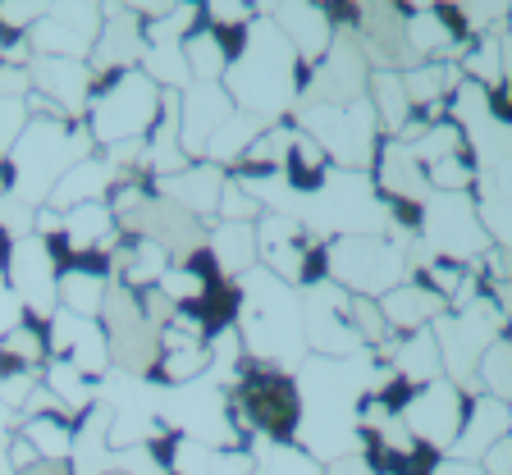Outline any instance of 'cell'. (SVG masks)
<instances>
[{
  "mask_svg": "<svg viewBox=\"0 0 512 475\" xmlns=\"http://www.w3.org/2000/svg\"><path fill=\"white\" fill-rule=\"evenodd\" d=\"M220 87L234 101L238 115L256 119L261 128L284 124V115H293V106H298V55L266 14L243 28V46L229 60Z\"/></svg>",
  "mask_w": 512,
  "mask_h": 475,
  "instance_id": "cell-1",
  "label": "cell"
},
{
  "mask_svg": "<svg viewBox=\"0 0 512 475\" xmlns=\"http://www.w3.org/2000/svg\"><path fill=\"white\" fill-rule=\"evenodd\" d=\"M92 156V133L78 124H51V119H28L19 142L5 156V174H10V192L23 197L28 206H46L51 188Z\"/></svg>",
  "mask_w": 512,
  "mask_h": 475,
  "instance_id": "cell-2",
  "label": "cell"
},
{
  "mask_svg": "<svg viewBox=\"0 0 512 475\" xmlns=\"http://www.w3.org/2000/svg\"><path fill=\"white\" fill-rule=\"evenodd\" d=\"M293 115H298L302 138L316 142L320 156L330 160V169L371 174L375 151H380V142H375L380 124H375L366 96L362 101H352V106H307V101H298Z\"/></svg>",
  "mask_w": 512,
  "mask_h": 475,
  "instance_id": "cell-3",
  "label": "cell"
},
{
  "mask_svg": "<svg viewBox=\"0 0 512 475\" xmlns=\"http://www.w3.org/2000/svg\"><path fill=\"white\" fill-rule=\"evenodd\" d=\"M302 402H298V384L284 370L256 366L238 380L234 398H229V421L234 430H256V439H288L298 430Z\"/></svg>",
  "mask_w": 512,
  "mask_h": 475,
  "instance_id": "cell-4",
  "label": "cell"
},
{
  "mask_svg": "<svg viewBox=\"0 0 512 475\" xmlns=\"http://www.w3.org/2000/svg\"><path fill=\"white\" fill-rule=\"evenodd\" d=\"M160 119V87L151 83L142 69H124L115 74V83L92 101V142H147V133Z\"/></svg>",
  "mask_w": 512,
  "mask_h": 475,
  "instance_id": "cell-5",
  "label": "cell"
},
{
  "mask_svg": "<svg viewBox=\"0 0 512 475\" xmlns=\"http://www.w3.org/2000/svg\"><path fill=\"white\" fill-rule=\"evenodd\" d=\"M325 279L352 297H384L403 279H412L403 247L389 238H334L325 252Z\"/></svg>",
  "mask_w": 512,
  "mask_h": 475,
  "instance_id": "cell-6",
  "label": "cell"
},
{
  "mask_svg": "<svg viewBox=\"0 0 512 475\" xmlns=\"http://www.w3.org/2000/svg\"><path fill=\"white\" fill-rule=\"evenodd\" d=\"M156 416H160V425H170V430H179L183 439H197V444H206V448H238L243 444V434H238L234 421H229V393H224L220 384H211L206 375L160 393Z\"/></svg>",
  "mask_w": 512,
  "mask_h": 475,
  "instance_id": "cell-7",
  "label": "cell"
},
{
  "mask_svg": "<svg viewBox=\"0 0 512 475\" xmlns=\"http://www.w3.org/2000/svg\"><path fill=\"white\" fill-rule=\"evenodd\" d=\"M421 238H426V252L435 261H453L467 265V270L490 247V238H485V229L476 220L471 192H430L421 201Z\"/></svg>",
  "mask_w": 512,
  "mask_h": 475,
  "instance_id": "cell-8",
  "label": "cell"
},
{
  "mask_svg": "<svg viewBox=\"0 0 512 475\" xmlns=\"http://www.w3.org/2000/svg\"><path fill=\"white\" fill-rule=\"evenodd\" d=\"M101 334H106L110 366H119V375L147 380V370L156 366V357H160V338H156V329L142 320L138 293H128L124 284L106 288V302H101Z\"/></svg>",
  "mask_w": 512,
  "mask_h": 475,
  "instance_id": "cell-9",
  "label": "cell"
},
{
  "mask_svg": "<svg viewBox=\"0 0 512 475\" xmlns=\"http://www.w3.org/2000/svg\"><path fill=\"white\" fill-rule=\"evenodd\" d=\"M366 78H371V64H366L352 23H334L330 51L316 60V74L298 92V101H307V106H352L366 96Z\"/></svg>",
  "mask_w": 512,
  "mask_h": 475,
  "instance_id": "cell-10",
  "label": "cell"
},
{
  "mask_svg": "<svg viewBox=\"0 0 512 475\" xmlns=\"http://www.w3.org/2000/svg\"><path fill=\"white\" fill-rule=\"evenodd\" d=\"M0 275H5V288L14 293V302L23 307V316L51 320L55 311H60V302H55V279H60V270H55V252L46 238L28 233V238L10 243V252L0 261Z\"/></svg>",
  "mask_w": 512,
  "mask_h": 475,
  "instance_id": "cell-11",
  "label": "cell"
},
{
  "mask_svg": "<svg viewBox=\"0 0 512 475\" xmlns=\"http://www.w3.org/2000/svg\"><path fill=\"white\" fill-rule=\"evenodd\" d=\"M398 416H403V425L412 430V439L421 448L448 453L453 439H458V430H462V416H467V398H462L448 380H430V384L407 393Z\"/></svg>",
  "mask_w": 512,
  "mask_h": 475,
  "instance_id": "cell-12",
  "label": "cell"
},
{
  "mask_svg": "<svg viewBox=\"0 0 512 475\" xmlns=\"http://www.w3.org/2000/svg\"><path fill=\"white\" fill-rule=\"evenodd\" d=\"M96 32H101V5H46L42 19L32 23L23 37L32 55H51V60H83L92 55Z\"/></svg>",
  "mask_w": 512,
  "mask_h": 475,
  "instance_id": "cell-13",
  "label": "cell"
},
{
  "mask_svg": "<svg viewBox=\"0 0 512 475\" xmlns=\"http://www.w3.org/2000/svg\"><path fill=\"white\" fill-rule=\"evenodd\" d=\"M92 83L96 78L83 60H51V55H32L28 60V92L51 101L69 124H78V115L87 110Z\"/></svg>",
  "mask_w": 512,
  "mask_h": 475,
  "instance_id": "cell-14",
  "label": "cell"
},
{
  "mask_svg": "<svg viewBox=\"0 0 512 475\" xmlns=\"http://www.w3.org/2000/svg\"><path fill=\"white\" fill-rule=\"evenodd\" d=\"M147 51V37H142V19L133 14V5H101V32H96V46L87 55V69L96 74H124L142 60Z\"/></svg>",
  "mask_w": 512,
  "mask_h": 475,
  "instance_id": "cell-15",
  "label": "cell"
},
{
  "mask_svg": "<svg viewBox=\"0 0 512 475\" xmlns=\"http://www.w3.org/2000/svg\"><path fill=\"white\" fill-rule=\"evenodd\" d=\"M234 115V101L224 96L220 83H188V92L179 96V142L183 156H202L206 138L224 119Z\"/></svg>",
  "mask_w": 512,
  "mask_h": 475,
  "instance_id": "cell-16",
  "label": "cell"
},
{
  "mask_svg": "<svg viewBox=\"0 0 512 475\" xmlns=\"http://www.w3.org/2000/svg\"><path fill=\"white\" fill-rule=\"evenodd\" d=\"M266 19L279 28L298 64H316L320 55L330 51V37H334V14L325 5H275L266 10Z\"/></svg>",
  "mask_w": 512,
  "mask_h": 475,
  "instance_id": "cell-17",
  "label": "cell"
},
{
  "mask_svg": "<svg viewBox=\"0 0 512 475\" xmlns=\"http://www.w3.org/2000/svg\"><path fill=\"white\" fill-rule=\"evenodd\" d=\"M508 425H512L508 402L476 393V402H471L467 416H462V430H458V439H453V448H448V457H458V462H480L485 448L508 439Z\"/></svg>",
  "mask_w": 512,
  "mask_h": 475,
  "instance_id": "cell-18",
  "label": "cell"
},
{
  "mask_svg": "<svg viewBox=\"0 0 512 475\" xmlns=\"http://www.w3.org/2000/svg\"><path fill=\"white\" fill-rule=\"evenodd\" d=\"M224 169L215 165H183L179 174H165V179H156V197L174 201V206H183V211L192 215V220H202V215H211L215 206H220V192H224Z\"/></svg>",
  "mask_w": 512,
  "mask_h": 475,
  "instance_id": "cell-19",
  "label": "cell"
},
{
  "mask_svg": "<svg viewBox=\"0 0 512 475\" xmlns=\"http://www.w3.org/2000/svg\"><path fill=\"white\" fill-rule=\"evenodd\" d=\"M371 183L384 192V197L407 201V206H416V211H421V201L430 197L426 169L416 165L412 151H407L403 142H384V147L375 151V179Z\"/></svg>",
  "mask_w": 512,
  "mask_h": 475,
  "instance_id": "cell-20",
  "label": "cell"
},
{
  "mask_svg": "<svg viewBox=\"0 0 512 475\" xmlns=\"http://www.w3.org/2000/svg\"><path fill=\"white\" fill-rule=\"evenodd\" d=\"M110 188H119V174L106 165V160L87 156V160H78V165L69 169L60 183H55L51 197H46V206L64 215V211H74V206H92V201H106Z\"/></svg>",
  "mask_w": 512,
  "mask_h": 475,
  "instance_id": "cell-21",
  "label": "cell"
},
{
  "mask_svg": "<svg viewBox=\"0 0 512 475\" xmlns=\"http://www.w3.org/2000/svg\"><path fill=\"white\" fill-rule=\"evenodd\" d=\"M380 302V316L389 320V329H430L439 316H444V297L430 293L426 284H412V279H403L398 288H389L384 297H375Z\"/></svg>",
  "mask_w": 512,
  "mask_h": 475,
  "instance_id": "cell-22",
  "label": "cell"
},
{
  "mask_svg": "<svg viewBox=\"0 0 512 475\" xmlns=\"http://www.w3.org/2000/svg\"><path fill=\"white\" fill-rule=\"evenodd\" d=\"M380 352H389L394 357V375L407 384V389H421V384L430 380H444V366H439V343L430 329H412L407 338H398V343H384Z\"/></svg>",
  "mask_w": 512,
  "mask_h": 475,
  "instance_id": "cell-23",
  "label": "cell"
},
{
  "mask_svg": "<svg viewBox=\"0 0 512 475\" xmlns=\"http://www.w3.org/2000/svg\"><path fill=\"white\" fill-rule=\"evenodd\" d=\"M106 288H110V279L101 275V270L74 265V270H64V275L55 279V302H60V311H69V316L96 320L101 316V302H106Z\"/></svg>",
  "mask_w": 512,
  "mask_h": 475,
  "instance_id": "cell-24",
  "label": "cell"
},
{
  "mask_svg": "<svg viewBox=\"0 0 512 475\" xmlns=\"http://www.w3.org/2000/svg\"><path fill=\"white\" fill-rule=\"evenodd\" d=\"M206 247H211L215 265H220V279H243L256 265V233L252 224H224L215 233H206Z\"/></svg>",
  "mask_w": 512,
  "mask_h": 475,
  "instance_id": "cell-25",
  "label": "cell"
},
{
  "mask_svg": "<svg viewBox=\"0 0 512 475\" xmlns=\"http://www.w3.org/2000/svg\"><path fill=\"white\" fill-rule=\"evenodd\" d=\"M42 384L55 393V402L64 407V416H83V412H92L96 407V380H87V375H78L69 361H46L42 366Z\"/></svg>",
  "mask_w": 512,
  "mask_h": 475,
  "instance_id": "cell-26",
  "label": "cell"
},
{
  "mask_svg": "<svg viewBox=\"0 0 512 475\" xmlns=\"http://www.w3.org/2000/svg\"><path fill=\"white\" fill-rule=\"evenodd\" d=\"M19 439L42 457V462H69V448H74V421H69V416H23Z\"/></svg>",
  "mask_w": 512,
  "mask_h": 475,
  "instance_id": "cell-27",
  "label": "cell"
},
{
  "mask_svg": "<svg viewBox=\"0 0 512 475\" xmlns=\"http://www.w3.org/2000/svg\"><path fill=\"white\" fill-rule=\"evenodd\" d=\"M366 106H371L375 124L389 128V133H403L407 124H412V106H407L403 96V78L398 74H371L366 78Z\"/></svg>",
  "mask_w": 512,
  "mask_h": 475,
  "instance_id": "cell-28",
  "label": "cell"
},
{
  "mask_svg": "<svg viewBox=\"0 0 512 475\" xmlns=\"http://www.w3.org/2000/svg\"><path fill=\"white\" fill-rule=\"evenodd\" d=\"M325 466L288 439H252V475H320Z\"/></svg>",
  "mask_w": 512,
  "mask_h": 475,
  "instance_id": "cell-29",
  "label": "cell"
},
{
  "mask_svg": "<svg viewBox=\"0 0 512 475\" xmlns=\"http://www.w3.org/2000/svg\"><path fill=\"white\" fill-rule=\"evenodd\" d=\"M183 64H188V83H220L229 69V51H224L220 32H188L183 37Z\"/></svg>",
  "mask_w": 512,
  "mask_h": 475,
  "instance_id": "cell-30",
  "label": "cell"
},
{
  "mask_svg": "<svg viewBox=\"0 0 512 475\" xmlns=\"http://www.w3.org/2000/svg\"><path fill=\"white\" fill-rule=\"evenodd\" d=\"M156 293L170 302L174 311H183V307H202L206 302V293H211V275H206L197 261H170V270L160 275V284H156Z\"/></svg>",
  "mask_w": 512,
  "mask_h": 475,
  "instance_id": "cell-31",
  "label": "cell"
},
{
  "mask_svg": "<svg viewBox=\"0 0 512 475\" xmlns=\"http://www.w3.org/2000/svg\"><path fill=\"white\" fill-rule=\"evenodd\" d=\"M256 133H261V124H256V119H247V115H229L224 119L220 128H215L211 138H206V147H202V156H206V165H238V160H243V151L252 147V138Z\"/></svg>",
  "mask_w": 512,
  "mask_h": 475,
  "instance_id": "cell-32",
  "label": "cell"
},
{
  "mask_svg": "<svg viewBox=\"0 0 512 475\" xmlns=\"http://www.w3.org/2000/svg\"><path fill=\"white\" fill-rule=\"evenodd\" d=\"M142 74L151 83H170V87H188V64H183V42H147L142 51Z\"/></svg>",
  "mask_w": 512,
  "mask_h": 475,
  "instance_id": "cell-33",
  "label": "cell"
},
{
  "mask_svg": "<svg viewBox=\"0 0 512 475\" xmlns=\"http://www.w3.org/2000/svg\"><path fill=\"white\" fill-rule=\"evenodd\" d=\"M206 370H211L206 343H197V348H174V352H160L156 357V375L165 380V389H179V384L202 380Z\"/></svg>",
  "mask_w": 512,
  "mask_h": 475,
  "instance_id": "cell-34",
  "label": "cell"
},
{
  "mask_svg": "<svg viewBox=\"0 0 512 475\" xmlns=\"http://www.w3.org/2000/svg\"><path fill=\"white\" fill-rule=\"evenodd\" d=\"M476 384H480V393H485V398L508 402V334L494 338L490 348L480 352V361H476Z\"/></svg>",
  "mask_w": 512,
  "mask_h": 475,
  "instance_id": "cell-35",
  "label": "cell"
},
{
  "mask_svg": "<svg viewBox=\"0 0 512 475\" xmlns=\"http://www.w3.org/2000/svg\"><path fill=\"white\" fill-rule=\"evenodd\" d=\"M348 325L357 334V343H371V348H384L389 343V320L380 316V302L375 297H348Z\"/></svg>",
  "mask_w": 512,
  "mask_h": 475,
  "instance_id": "cell-36",
  "label": "cell"
},
{
  "mask_svg": "<svg viewBox=\"0 0 512 475\" xmlns=\"http://www.w3.org/2000/svg\"><path fill=\"white\" fill-rule=\"evenodd\" d=\"M32 211H37V206H28V201L14 197V192H5V197H0V233H5V243L28 238V233H32Z\"/></svg>",
  "mask_w": 512,
  "mask_h": 475,
  "instance_id": "cell-37",
  "label": "cell"
},
{
  "mask_svg": "<svg viewBox=\"0 0 512 475\" xmlns=\"http://www.w3.org/2000/svg\"><path fill=\"white\" fill-rule=\"evenodd\" d=\"M28 106L23 101H10V96H0V165L10 156V147L19 142V133L28 128Z\"/></svg>",
  "mask_w": 512,
  "mask_h": 475,
  "instance_id": "cell-38",
  "label": "cell"
},
{
  "mask_svg": "<svg viewBox=\"0 0 512 475\" xmlns=\"http://www.w3.org/2000/svg\"><path fill=\"white\" fill-rule=\"evenodd\" d=\"M46 5H28V0H10V5H0V37H28L32 23L42 19Z\"/></svg>",
  "mask_w": 512,
  "mask_h": 475,
  "instance_id": "cell-39",
  "label": "cell"
},
{
  "mask_svg": "<svg viewBox=\"0 0 512 475\" xmlns=\"http://www.w3.org/2000/svg\"><path fill=\"white\" fill-rule=\"evenodd\" d=\"M256 14H252V5H234V0H229V5H206V23H211V32H224V28H247V23H252Z\"/></svg>",
  "mask_w": 512,
  "mask_h": 475,
  "instance_id": "cell-40",
  "label": "cell"
},
{
  "mask_svg": "<svg viewBox=\"0 0 512 475\" xmlns=\"http://www.w3.org/2000/svg\"><path fill=\"white\" fill-rule=\"evenodd\" d=\"M320 475H384V471L371 462V457H362V453H357V457H339V462H330V466H325V471H320Z\"/></svg>",
  "mask_w": 512,
  "mask_h": 475,
  "instance_id": "cell-41",
  "label": "cell"
},
{
  "mask_svg": "<svg viewBox=\"0 0 512 475\" xmlns=\"http://www.w3.org/2000/svg\"><path fill=\"white\" fill-rule=\"evenodd\" d=\"M14 475H74V471H69V462H42V457H37V462H28Z\"/></svg>",
  "mask_w": 512,
  "mask_h": 475,
  "instance_id": "cell-42",
  "label": "cell"
},
{
  "mask_svg": "<svg viewBox=\"0 0 512 475\" xmlns=\"http://www.w3.org/2000/svg\"><path fill=\"white\" fill-rule=\"evenodd\" d=\"M10 430V412H5V407H0V434Z\"/></svg>",
  "mask_w": 512,
  "mask_h": 475,
  "instance_id": "cell-43",
  "label": "cell"
}]
</instances>
